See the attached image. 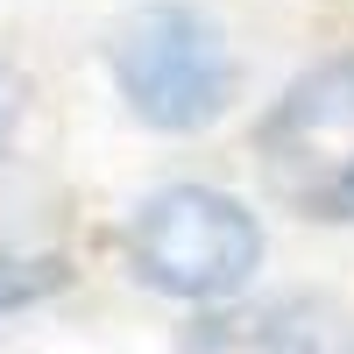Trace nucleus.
Returning <instances> with one entry per match:
<instances>
[{
  "mask_svg": "<svg viewBox=\"0 0 354 354\" xmlns=\"http://www.w3.org/2000/svg\"><path fill=\"white\" fill-rule=\"evenodd\" d=\"M255 170L277 205L354 227V50L283 85V100L255 128Z\"/></svg>",
  "mask_w": 354,
  "mask_h": 354,
  "instance_id": "obj_1",
  "label": "nucleus"
},
{
  "mask_svg": "<svg viewBox=\"0 0 354 354\" xmlns=\"http://www.w3.org/2000/svg\"><path fill=\"white\" fill-rule=\"evenodd\" d=\"M113 85L135 121H149L163 135L213 128L234 100V50L220 36L213 15L185 8V0H149L135 8L106 43Z\"/></svg>",
  "mask_w": 354,
  "mask_h": 354,
  "instance_id": "obj_2",
  "label": "nucleus"
},
{
  "mask_svg": "<svg viewBox=\"0 0 354 354\" xmlns=\"http://www.w3.org/2000/svg\"><path fill=\"white\" fill-rule=\"evenodd\" d=\"M128 262L135 277L185 305H227L241 298L248 277L262 270V227L241 198L205 192V185H170L135 205L128 220Z\"/></svg>",
  "mask_w": 354,
  "mask_h": 354,
  "instance_id": "obj_3",
  "label": "nucleus"
},
{
  "mask_svg": "<svg viewBox=\"0 0 354 354\" xmlns=\"http://www.w3.org/2000/svg\"><path fill=\"white\" fill-rule=\"evenodd\" d=\"M177 354H354V312L312 290L220 305L177 340Z\"/></svg>",
  "mask_w": 354,
  "mask_h": 354,
  "instance_id": "obj_4",
  "label": "nucleus"
},
{
  "mask_svg": "<svg viewBox=\"0 0 354 354\" xmlns=\"http://www.w3.org/2000/svg\"><path fill=\"white\" fill-rule=\"evenodd\" d=\"M57 283H64V270H57L50 255H0V319L36 305V298H50Z\"/></svg>",
  "mask_w": 354,
  "mask_h": 354,
  "instance_id": "obj_5",
  "label": "nucleus"
},
{
  "mask_svg": "<svg viewBox=\"0 0 354 354\" xmlns=\"http://www.w3.org/2000/svg\"><path fill=\"white\" fill-rule=\"evenodd\" d=\"M15 121H21V78H15L8 64H0V142L15 135Z\"/></svg>",
  "mask_w": 354,
  "mask_h": 354,
  "instance_id": "obj_6",
  "label": "nucleus"
}]
</instances>
